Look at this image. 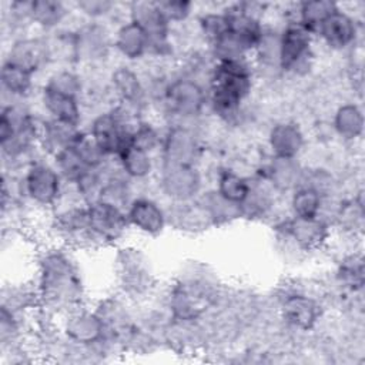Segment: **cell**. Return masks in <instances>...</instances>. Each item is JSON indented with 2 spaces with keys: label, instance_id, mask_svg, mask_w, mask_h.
<instances>
[{
  "label": "cell",
  "instance_id": "1",
  "mask_svg": "<svg viewBox=\"0 0 365 365\" xmlns=\"http://www.w3.org/2000/svg\"><path fill=\"white\" fill-rule=\"evenodd\" d=\"M77 252L64 244L50 241L34 255L31 281L38 297V308L54 317L87 302V281Z\"/></svg>",
  "mask_w": 365,
  "mask_h": 365
},
{
  "label": "cell",
  "instance_id": "2",
  "mask_svg": "<svg viewBox=\"0 0 365 365\" xmlns=\"http://www.w3.org/2000/svg\"><path fill=\"white\" fill-rule=\"evenodd\" d=\"M257 71L251 57L214 61L207 83L208 111L228 125H238L247 100L255 88Z\"/></svg>",
  "mask_w": 365,
  "mask_h": 365
},
{
  "label": "cell",
  "instance_id": "3",
  "mask_svg": "<svg viewBox=\"0 0 365 365\" xmlns=\"http://www.w3.org/2000/svg\"><path fill=\"white\" fill-rule=\"evenodd\" d=\"M50 215L53 241L64 244L74 251H96L103 248L91 228L88 207L76 198L68 185L63 200L50 211Z\"/></svg>",
  "mask_w": 365,
  "mask_h": 365
},
{
  "label": "cell",
  "instance_id": "4",
  "mask_svg": "<svg viewBox=\"0 0 365 365\" xmlns=\"http://www.w3.org/2000/svg\"><path fill=\"white\" fill-rule=\"evenodd\" d=\"M117 292L134 305L145 304L154 297L157 278L148 255L135 247L120 245L113 259Z\"/></svg>",
  "mask_w": 365,
  "mask_h": 365
},
{
  "label": "cell",
  "instance_id": "5",
  "mask_svg": "<svg viewBox=\"0 0 365 365\" xmlns=\"http://www.w3.org/2000/svg\"><path fill=\"white\" fill-rule=\"evenodd\" d=\"M168 123H191L208 110L207 86L181 73L171 74L157 101Z\"/></svg>",
  "mask_w": 365,
  "mask_h": 365
},
{
  "label": "cell",
  "instance_id": "6",
  "mask_svg": "<svg viewBox=\"0 0 365 365\" xmlns=\"http://www.w3.org/2000/svg\"><path fill=\"white\" fill-rule=\"evenodd\" d=\"M277 312L287 331L307 334L318 327L325 307L298 282H285L277 291Z\"/></svg>",
  "mask_w": 365,
  "mask_h": 365
},
{
  "label": "cell",
  "instance_id": "7",
  "mask_svg": "<svg viewBox=\"0 0 365 365\" xmlns=\"http://www.w3.org/2000/svg\"><path fill=\"white\" fill-rule=\"evenodd\" d=\"M21 182L30 205L41 211H53L63 200L67 184L48 157L31 163L21 173Z\"/></svg>",
  "mask_w": 365,
  "mask_h": 365
},
{
  "label": "cell",
  "instance_id": "8",
  "mask_svg": "<svg viewBox=\"0 0 365 365\" xmlns=\"http://www.w3.org/2000/svg\"><path fill=\"white\" fill-rule=\"evenodd\" d=\"M315 36L297 19L285 17L279 27L281 74L305 76L314 66Z\"/></svg>",
  "mask_w": 365,
  "mask_h": 365
},
{
  "label": "cell",
  "instance_id": "9",
  "mask_svg": "<svg viewBox=\"0 0 365 365\" xmlns=\"http://www.w3.org/2000/svg\"><path fill=\"white\" fill-rule=\"evenodd\" d=\"M125 17L138 24L148 37V57L167 60L174 54V29L164 19L157 1L135 0L125 3Z\"/></svg>",
  "mask_w": 365,
  "mask_h": 365
},
{
  "label": "cell",
  "instance_id": "10",
  "mask_svg": "<svg viewBox=\"0 0 365 365\" xmlns=\"http://www.w3.org/2000/svg\"><path fill=\"white\" fill-rule=\"evenodd\" d=\"M277 240L298 252L322 250L331 240L332 227L322 217L298 218L291 214L279 218L272 225Z\"/></svg>",
  "mask_w": 365,
  "mask_h": 365
},
{
  "label": "cell",
  "instance_id": "11",
  "mask_svg": "<svg viewBox=\"0 0 365 365\" xmlns=\"http://www.w3.org/2000/svg\"><path fill=\"white\" fill-rule=\"evenodd\" d=\"M137 124L125 120L113 106L98 110L87 120L86 131L93 137L107 158L115 160L131 145V131Z\"/></svg>",
  "mask_w": 365,
  "mask_h": 365
},
{
  "label": "cell",
  "instance_id": "12",
  "mask_svg": "<svg viewBox=\"0 0 365 365\" xmlns=\"http://www.w3.org/2000/svg\"><path fill=\"white\" fill-rule=\"evenodd\" d=\"M202 154V140L191 123H168L164 127L158 164L200 165Z\"/></svg>",
  "mask_w": 365,
  "mask_h": 365
},
{
  "label": "cell",
  "instance_id": "13",
  "mask_svg": "<svg viewBox=\"0 0 365 365\" xmlns=\"http://www.w3.org/2000/svg\"><path fill=\"white\" fill-rule=\"evenodd\" d=\"M74 26L77 66L97 68L104 64L113 50V27L103 21H87Z\"/></svg>",
  "mask_w": 365,
  "mask_h": 365
},
{
  "label": "cell",
  "instance_id": "14",
  "mask_svg": "<svg viewBox=\"0 0 365 365\" xmlns=\"http://www.w3.org/2000/svg\"><path fill=\"white\" fill-rule=\"evenodd\" d=\"M155 178L158 191L167 200V204L195 200L205 190L200 165L158 164Z\"/></svg>",
  "mask_w": 365,
  "mask_h": 365
},
{
  "label": "cell",
  "instance_id": "15",
  "mask_svg": "<svg viewBox=\"0 0 365 365\" xmlns=\"http://www.w3.org/2000/svg\"><path fill=\"white\" fill-rule=\"evenodd\" d=\"M88 207L91 228L103 248L120 247L131 232L125 210L98 200Z\"/></svg>",
  "mask_w": 365,
  "mask_h": 365
},
{
  "label": "cell",
  "instance_id": "16",
  "mask_svg": "<svg viewBox=\"0 0 365 365\" xmlns=\"http://www.w3.org/2000/svg\"><path fill=\"white\" fill-rule=\"evenodd\" d=\"M58 327L66 339L77 345H97L106 338V329L101 318L93 305L87 302L77 305L60 317Z\"/></svg>",
  "mask_w": 365,
  "mask_h": 365
},
{
  "label": "cell",
  "instance_id": "17",
  "mask_svg": "<svg viewBox=\"0 0 365 365\" xmlns=\"http://www.w3.org/2000/svg\"><path fill=\"white\" fill-rule=\"evenodd\" d=\"M38 111L54 121H60L73 127H84L86 107L80 97L63 93L40 83L36 94Z\"/></svg>",
  "mask_w": 365,
  "mask_h": 365
},
{
  "label": "cell",
  "instance_id": "18",
  "mask_svg": "<svg viewBox=\"0 0 365 365\" xmlns=\"http://www.w3.org/2000/svg\"><path fill=\"white\" fill-rule=\"evenodd\" d=\"M361 38V21L341 4L321 24L315 33V40H319L331 51H351Z\"/></svg>",
  "mask_w": 365,
  "mask_h": 365
},
{
  "label": "cell",
  "instance_id": "19",
  "mask_svg": "<svg viewBox=\"0 0 365 365\" xmlns=\"http://www.w3.org/2000/svg\"><path fill=\"white\" fill-rule=\"evenodd\" d=\"M125 214L131 231L144 237H160L168 227L167 207L150 194H137L128 204Z\"/></svg>",
  "mask_w": 365,
  "mask_h": 365
},
{
  "label": "cell",
  "instance_id": "20",
  "mask_svg": "<svg viewBox=\"0 0 365 365\" xmlns=\"http://www.w3.org/2000/svg\"><path fill=\"white\" fill-rule=\"evenodd\" d=\"M4 60L16 63L37 76L47 73L53 64L48 41L43 33H37L36 36L27 33L11 40Z\"/></svg>",
  "mask_w": 365,
  "mask_h": 365
},
{
  "label": "cell",
  "instance_id": "21",
  "mask_svg": "<svg viewBox=\"0 0 365 365\" xmlns=\"http://www.w3.org/2000/svg\"><path fill=\"white\" fill-rule=\"evenodd\" d=\"M108 83L114 100L128 104L143 113L150 106L144 76L133 64L121 63L108 73Z\"/></svg>",
  "mask_w": 365,
  "mask_h": 365
},
{
  "label": "cell",
  "instance_id": "22",
  "mask_svg": "<svg viewBox=\"0 0 365 365\" xmlns=\"http://www.w3.org/2000/svg\"><path fill=\"white\" fill-rule=\"evenodd\" d=\"M307 144L302 127L294 120L275 121L267 134V150L271 157L298 160Z\"/></svg>",
  "mask_w": 365,
  "mask_h": 365
},
{
  "label": "cell",
  "instance_id": "23",
  "mask_svg": "<svg viewBox=\"0 0 365 365\" xmlns=\"http://www.w3.org/2000/svg\"><path fill=\"white\" fill-rule=\"evenodd\" d=\"M36 73L3 58L0 68L1 101H30L38 91L40 83Z\"/></svg>",
  "mask_w": 365,
  "mask_h": 365
},
{
  "label": "cell",
  "instance_id": "24",
  "mask_svg": "<svg viewBox=\"0 0 365 365\" xmlns=\"http://www.w3.org/2000/svg\"><path fill=\"white\" fill-rule=\"evenodd\" d=\"M113 50L123 63L143 61L148 58V37L138 24L125 17L113 27Z\"/></svg>",
  "mask_w": 365,
  "mask_h": 365
},
{
  "label": "cell",
  "instance_id": "25",
  "mask_svg": "<svg viewBox=\"0 0 365 365\" xmlns=\"http://www.w3.org/2000/svg\"><path fill=\"white\" fill-rule=\"evenodd\" d=\"M165 207L168 227L181 234H200L214 227L198 197L185 202H168Z\"/></svg>",
  "mask_w": 365,
  "mask_h": 365
},
{
  "label": "cell",
  "instance_id": "26",
  "mask_svg": "<svg viewBox=\"0 0 365 365\" xmlns=\"http://www.w3.org/2000/svg\"><path fill=\"white\" fill-rule=\"evenodd\" d=\"M30 23L37 33H53L68 26L76 16L73 3L60 0H30Z\"/></svg>",
  "mask_w": 365,
  "mask_h": 365
},
{
  "label": "cell",
  "instance_id": "27",
  "mask_svg": "<svg viewBox=\"0 0 365 365\" xmlns=\"http://www.w3.org/2000/svg\"><path fill=\"white\" fill-rule=\"evenodd\" d=\"M334 279L341 291L346 295H361L365 284L364 255L358 250H352L339 257L334 271Z\"/></svg>",
  "mask_w": 365,
  "mask_h": 365
},
{
  "label": "cell",
  "instance_id": "28",
  "mask_svg": "<svg viewBox=\"0 0 365 365\" xmlns=\"http://www.w3.org/2000/svg\"><path fill=\"white\" fill-rule=\"evenodd\" d=\"M115 160L124 175L135 184L154 178L158 170L157 155L134 145H128Z\"/></svg>",
  "mask_w": 365,
  "mask_h": 365
},
{
  "label": "cell",
  "instance_id": "29",
  "mask_svg": "<svg viewBox=\"0 0 365 365\" xmlns=\"http://www.w3.org/2000/svg\"><path fill=\"white\" fill-rule=\"evenodd\" d=\"M331 127L334 134L345 143L361 140L365 128L362 107L355 101L341 103L332 114Z\"/></svg>",
  "mask_w": 365,
  "mask_h": 365
},
{
  "label": "cell",
  "instance_id": "30",
  "mask_svg": "<svg viewBox=\"0 0 365 365\" xmlns=\"http://www.w3.org/2000/svg\"><path fill=\"white\" fill-rule=\"evenodd\" d=\"M81 128L73 127L60 121H54L43 115L40 133H38V145L43 154L51 158L60 151L66 150L67 147L71 145V143L74 141L76 135Z\"/></svg>",
  "mask_w": 365,
  "mask_h": 365
},
{
  "label": "cell",
  "instance_id": "31",
  "mask_svg": "<svg viewBox=\"0 0 365 365\" xmlns=\"http://www.w3.org/2000/svg\"><path fill=\"white\" fill-rule=\"evenodd\" d=\"M0 307L16 312L33 314L38 309V297L33 281H10L3 284L0 294Z\"/></svg>",
  "mask_w": 365,
  "mask_h": 365
},
{
  "label": "cell",
  "instance_id": "32",
  "mask_svg": "<svg viewBox=\"0 0 365 365\" xmlns=\"http://www.w3.org/2000/svg\"><path fill=\"white\" fill-rule=\"evenodd\" d=\"M250 187V175H245L230 165H221L215 173V181L212 188L225 200L240 205L248 195Z\"/></svg>",
  "mask_w": 365,
  "mask_h": 365
},
{
  "label": "cell",
  "instance_id": "33",
  "mask_svg": "<svg viewBox=\"0 0 365 365\" xmlns=\"http://www.w3.org/2000/svg\"><path fill=\"white\" fill-rule=\"evenodd\" d=\"M339 7L338 3L329 0L298 1L292 4V11H287L285 17L297 19L314 36L321 24Z\"/></svg>",
  "mask_w": 365,
  "mask_h": 365
},
{
  "label": "cell",
  "instance_id": "34",
  "mask_svg": "<svg viewBox=\"0 0 365 365\" xmlns=\"http://www.w3.org/2000/svg\"><path fill=\"white\" fill-rule=\"evenodd\" d=\"M324 205V197L315 188L299 184L289 192L288 214L298 218L319 217Z\"/></svg>",
  "mask_w": 365,
  "mask_h": 365
},
{
  "label": "cell",
  "instance_id": "35",
  "mask_svg": "<svg viewBox=\"0 0 365 365\" xmlns=\"http://www.w3.org/2000/svg\"><path fill=\"white\" fill-rule=\"evenodd\" d=\"M198 200L207 210L214 227L227 225L237 220H241L240 205L225 200L214 188H208V190L205 188L198 195Z\"/></svg>",
  "mask_w": 365,
  "mask_h": 365
},
{
  "label": "cell",
  "instance_id": "36",
  "mask_svg": "<svg viewBox=\"0 0 365 365\" xmlns=\"http://www.w3.org/2000/svg\"><path fill=\"white\" fill-rule=\"evenodd\" d=\"M221 7L208 9L197 16V30L205 44V48L228 33V21Z\"/></svg>",
  "mask_w": 365,
  "mask_h": 365
},
{
  "label": "cell",
  "instance_id": "37",
  "mask_svg": "<svg viewBox=\"0 0 365 365\" xmlns=\"http://www.w3.org/2000/svg\"><path fill=\"white\" fill-rule=\"evenodd\" d=\"M76 16L87 21L111 23L118 11L125 9L124 4L108 0H80L73 3Z\"/></svg>",
  "mask_w": 365,
  "mask_h": 365
},
{
  "label": "cell",
  "instance_id": "38",
  "mask_svg": "<svg viewBox=\"0 0 365 365\" xmlns=\"http://www.w3.org/2000/svg\"><path fill=\"white\" fill-rule=\"evenodd\" d=\"M164 135V128L147 115L143 117L131 131V145L158 155Z\"/></svg>",
  "mask_w": 365,
  "mask_h": 365
},
{
  "label": "cell",
  "instance_id": "39",
  "mask_svg": "<svg viewBox=\"0 0 365 365\" xmlns=\"http://www.w3.org/2000/svg\"><path fill=\"white\" fill-rule=\"evenodd\" d=\"M50 160L54 163V165L60 171V174L64 178L66 184H73L83 173L90 170L81 161V158L77 155V153L73 150L71 145L67 147L66 150L60 151L58 154H56Z\"/></svg>",
  "mask_w": 365,
  "mask_h": 365
},
{
  "label": "cell",
  "instance_id": "40",
  "mask_svg": "<svg viewBox=\"0 0 365 365\" xmlns=\"http://www.w3.org/2000/svg\"><path fill=\"white\" fill-rule=\"evenodd\" d=\"M157 6L173 29L190 21L195 13V4L187 0H158Z\"/></svg>",
  "mask_w": 365,
  "mask_h": 365
}]
</instances>
